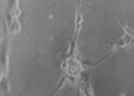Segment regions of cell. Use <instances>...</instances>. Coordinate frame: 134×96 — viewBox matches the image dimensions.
I'll use <instances>...</instances> for the list:
<instances>
[{"label": "cell", "instance_id": "5", "mask_svg": "<svg viewBox=\"0 0 134 96\" xmlns=\"http://www.w3.org/2000/svg\"><path fill=\"white\" fill-rule=\"evenodd\" d=\"M5 9H4L1 5V7H0V44H1L2 37H3L4 34H5Z\"/></svg>", "mask_w": 134, "mask_h": 96}, {"label": "cell", "instance_id": "3", "mask_svg": "<svg viewBox=\"0 0 134 96\" xmlns=\"http://www.w3.org/2000/svg\"><path fill=\"white\" fill-rule=\"evenodd\" d=\"M92 96H125L134 89V35L90 66Z\"/></svg>", "mask_w": 134, "mask_h": 96}, {"label": "cell", "instance_id": "6", "mask_svg": "<svg viewBox=\"0 0 134 96\" xmlns=\"http://www.w3.org/2000/svg\"><path fill=\"white\" fill-rule=\"evenodd\" d=\"M0 96H11L5 78H3L0 81Z\"/></svg>", "mask_w": 134, "mask_h": 96}, {"label": "cell", "instance_id": "2", "mask_svg": "<svg viewBox=\"0 0 134 96\" xmlns=\"http://www.w3.org/2000/svg\"><path fill=\"white\" fill-rule=\"evenodd\" d=\"M134 35V0H80L76 53L93 65Z\"/></svg>", "mask_w": 134, "mask_h": 96}, {"label": "cell", "instance_id": "4", "mask_svg": "<svg viewBox=\"0 0 134 96\" xmlns=\"http://www.w3.org/2000/svg\"><path fill=\"white\" fill-rule=\"evenodd\" d=\"M75 87H76V85L72 82L65 81L60 84L59 87L50 96H71Z\"/></svg>", "mask_w": 134, "mask_h": 96}, {"label": "cell", "instance_id": "8", "mask_svg": "<svg viewBox=\"0 0 134 96\" xmlns=\"http://www.w3.org/2000/svg\"><path fill=\"white\" fill-rule=\"evenodd\" d=\"M125 96H134V89L131 90V92H129V93H128Z\"/></svg>", "mask_w": 134, "mask_h": 96}, {"label": "cell", "instance_id": "7", "mask_svg": "<svg viewBox=\"0 0 134 96\" xmlns=\"http://www.w3.org/2000/svg\"><path fill=\"white\" fill-rule=\"evenodd\" d=\"M71 96H85V95L83 94L82 93H81L80 90L76 86V87H75V89H74V91H73V93H72V95H71Z\"/></svg>", "mask_w": 134, "mask_h": 96}, {"label": "cell", "instance_id": "1", "mask_svg": "<svg viewBox=\"0 0 134 96\" xmlns=\"http://www.w3.org/2000/svg\"><path fill=\"white\" fill-rule=\"evenodd\" d=\"M80 0H18V28L7 43L11 96H50L63 82Z\"/></svg>", "mask_w": 134, "mask_h": 96}]
</instances>
